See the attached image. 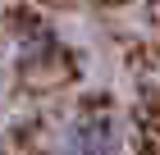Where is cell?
<instances>
[{
  "label": "cell",
  "mask_w": 160,
  "mask_h": 155,
  "mask_svg": "<svg viewBox=\"0 0 160 155\" xmlns=\"http://www.w3.org/2000/svg\"><path fill=\"white\" fill-rule=\"evenodd\" d=\"M119 137L105 119H78L60 132V142H55V155H114Z\"/></svg>",
  "instance_id": "obj_1"
}]
</instances>
